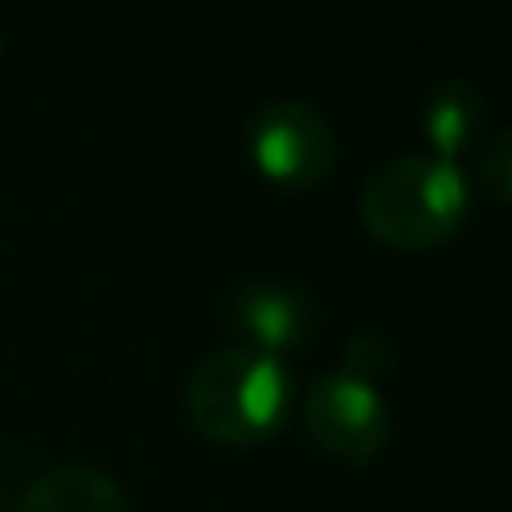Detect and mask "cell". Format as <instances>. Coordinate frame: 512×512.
Wrapping results in <instances>:
<instances>
[{
  "instance_id": "obj_1",
  "label": "cell",
  "mask_w": 512,
  "mask_h": 512,
  "mask_svg": "<svg viewBox=\"0 0 512 512\" xmlns=\"http://www.w3.org/2000/svg\"><path fill=\"white\" fill-rule=\"evenodd\" d=\"M472 212V185L459 162L436 153L387 158L360 185V221L378 243L400 252H427L450 243Z\"/></svg>"
},
{
  "instance_id": "obj_2",
  "label": "cell",
  "mask_w": 512,
  "mask_h": 512,
  "mask_svg": "<svg viewBox=\"0 0 512 512\" xmlns=\"http://www.w3.org/2000/svg\"><path fill=\"white\" fill-rule=\"evenodd\" d=\"M292 409V373L256 346H221L203 355L185 382V414L216 445H256L279 432Z\"/></svg>"
},
{
  "instance_id": "obj_3",
  "label": "cell",
  "mask_w": 512,
  "mask_h": 512,
  "mask_svg": "<svg viewBox=\"0 0 512 512\" xmlns=\"http://www.w3.org/2000/svg\"><path fill=\"white\" fill-rule=\"evenodd\" d=\"M301 423H306V436L315 441L319 454H328L333 463H355L360 468V463H373L387 450L391 409L382 400L378 382L333 369L310 382Z\"/></svg>"
},
{
  "instance_id": "obj_4",
  "label": "cell",
  "mask_w": 512,
  "mask_h": 512,
  "mask_svg": "<svg viewBox=\"0 0 512 512\" xmlns=\"http://www.w3.org/2000/svg\"><path fill=\"white\" fill-rule=\"evenodd\" d=\"M248 153L274 185L315 189L337 162V135L333 122L306 99H265L248 122Z\"/></svg>"
},
{
  "instance_id": "obj_5",
  "label": "cell",
  "mask_w": 512,
  "mask_h": 512,
  "mask_svg": "<svg viewBox=\"0 0 512 512\" xmlns=\"http://www.w3.org/2000/svg\"><path fill=\"white\" fill-rule=\"evenodd\" d=\"M225 319L248 337V346L265 355H292L315 337V301L301 288L288 283H265V279H248L230 292L225 301Z\"/></svg>"
},
{
  "instance_id": "obj_6",
  "label": "cell",
  "mask_w": 512,
  "mask_h": 512,
  "mask_svg": "<svg viewBox=\"0 0 512 512\" xmlns=\"http://www.w3.org/2000/svg\"><path fill=\"white\" fill-rule=\"evenodd\" d=\"M486 131V95L468 77H445L423 99V135L436 158L459 162Z\"/></svg>"
},
{
  "instance_id": "obj_7",
  "label": "cell",
  "mask_w": 512,
  "mask_h": 512,
  "mask_svg": "<svg viewBox=\"0 0 512 512\" xmlns=\"http://www.w3.org/2000/svg\"><path fill=\"white\" fill-rule=\"evenodd\" d=\"M18 512H131V499L108 472L86 468V463H63L27 486Z\"/></svg>"
},
{
  "instance_id": "obj_8",
  "label": "cell",
  "mask_w": 512,
  "mask_h": 512,
  "mask_svg": "<svg viewBox=\"0 0 512 512\" xmlns=\"http://www.w3.org/2000/svg\"><path fill=\"white\" fill-rule=\"evenodd\" d=\"M477 176H481V189H486L495 203L512 207V122L499 126V131L486 140Z\"/></svg>"
},
{
  "instance_id": "obj_9",
  "label": "cell",
  "mask_w": 512,
  "mask_h": 512,
  "mask_svg": "<svg viewBox=\"0 0 512 512\" xmlns=\"http://www.w3.org/2000/svg\"><path fill=\"white\" fill-rule=\"evenodd\" d=\"M342 369H346V373H355V378L378 382L382 373L391 369V337H387V333H378V328H355L351 342H346Z\"/></svg>"
},
{
  "instance_id": "obj_10",
  "label": "cell",
  "mask_w": 512,
  "mask_h": 512,
  "mask_svg": "<svg viewBox=\"0 0 512 512\" xmlns=\"http://www.w3.org/2000/svg\"><path fill=\"white\" fill-rule=\"evenodd\" d=\"M0 50H5V32H0Z\"/></svg>"
}]
</instances>
